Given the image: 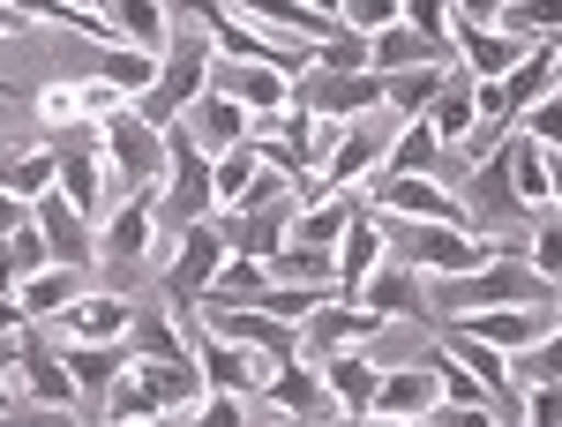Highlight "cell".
<instances>
[{"mask_svg":"<svg viewBox=\"0 0 562 427\" xmlns=\"http://www.w3.org/2000/svg\"><path fill=\"white\" fill-rule=\"evenodd\" d=\"M233 8H240L248 23H262V31H285V38H307V45L338 31V23H330V15H315L307 0H233Z\"/></svg>","mask_w":562,"mask_h":427,"instance_id":"cell-34","label":"cell"},{"mask_svg":"<svg viewBox=\"0 0 562 427\" xmlns=\"http://www.w3.org/2000/svg\"><path fill=\"white\" fill-rule=\"evenodd\" d=\"M128 352H135V360H180V352H188V338H180V323H173V307H166V300H158V307H135Z\"/></svg>","mask_w":562,"mask_h":427,"instance_id":"cell-37","label":"cell"},{"mask_svg":"<svg viewBox=\"0 0 562 427\" xmlns=\"http://www.w3.org/2000/svg\"><path fill=\"white\" fill-rule=\"evenodd\" d=\"M128 375H135V390L150 397L158 420H188V413L203 405V368H195V352H180V360H135Z\"/></svg>","mask_w":562,"mask_h":427,"instance_id":"cell-15","label":"cell"},{"mask_svg":"<svg viewBox=\"0 0 562 427\" xmlns=\"http://www.w3.org/2000/svg\"><path fill=\"white\" fill-rule=\"evenodd\" d=\"M53 158H60V172H53V188H60V195H68V203H76V211H83L90 225H98V217L113 211V203H105V188H113V172H105V150H98V128H90L83 143H68V150H53Z\"/></svg>","mask_w":562,"mask_h":427,"instance_id":"cell-18","label":"cell"},{"mask_svg":"<svg viewBox=\"0 0 562 427\" xmlns=\"http://www.w3.org/2000/svg\"><path fill=\"white\" fill-rule=\"evenodd\" d=\"M368 68H375V76H405V68H458V45L420 38L413 23H390V31L368 38Z\"/></svg>","mask_w":562,"mask_h":427,"instance_id":"cell-23","label":"cell"},{"mask_svg":"<svg viewBox=\"0 0 562 427\" xmlns=\"http://www.w3.org/2000/svg\"><path fill=\"white\" fill-rule=\"evenodd\" d=\"M518 135H532L540 150H562V90H548V98H532L518 121H510Z\"/></svg>","mask_w":562,"mask_h":427,"instance_id":"cell-45","label":"cell"},{"mask_svg":"<svg viewBox=\"0 0 562 427\" xmlns=\"http://www.w3.org/2000/svg\"><path fill=\"white\" fill-rule=\"evenodd\" d=\"M23 225H31V203L23 195H0V240H15Z\"/></svg>","mask_w":562,"mask_h":427,"instance_id":"cell-52","label":"cell"},{"mask_svg":"<svg viewBox=\"0 0 562 427\" xmlns=\"http://www.w3.org/2000/svg\"><path fill=\"white\" fill-rule=\"evenodd\" d=\"M458 203H465V233L480 240H525L532 233V211H525V195L510 188V158H503V143L473 158V172L458 180Z\"/></svg>","mask_w":562,"mask_h":427,"instance_id":"cell-3","label":"cell"},{"mask_svg":"<svg viewBox=\"0 0 562 427\" xmlns=\"http://www.w3.org/2000/svg\"><path fill=\"white\" fill-rule=\"evenodd\" d=\"M128 323H135V307L113 285H90L60 323H45V330H60V338H90V345H113V338H128Z\"/></svg>","mask_w":562,"mask_h":427,"instance_id":"cell-26","label":"cell"},{"mask_svg":"<svg viewBox=\"0 0 562 427\" xmlns=\"http://www.w3.org/2000/svg\"><path fill=\"white\" fill-rule=\"evenodd\" d=\"M98 150H105V172H113V188L128 195V188H158L166 180V128H150L135 105H121L105 128H98Z\"/></svg>","mask_w":562,"mask_h":427,"instance_id":"cell-5","label":"cell"},{"mask_svg":"<svg viewBox=\"0 0 562 427\" xmlns=\"http://www.w3.org/2000/svg\"><path fill=\"white\" fill-rule=\"evenodd\" d=\"M285 427H301V420H285Z\"/></svg>","mask_w":562,"mask_h":427,"instance_id":"cell-60","label":"cell"},{"mask_svg":"<svg viewBox=\"0 0 562 427\" xmlns=\"http://www.w3.org/2000/svg\"><path fill=\"white\" fill-rule=\"evenodd\" d=\"M428 128L442 135L450 150H473V135H480V83L465 76V68L442 76V90H435V105H428Z\"/></svg>","mask_w":562,"mask_h":427,"instance_id":"cell-28","label":"cell"},{"mask_svg":"<svg viewBox=\"0 0 562 427\" xmlns=\"http://www.w3.org/2000/svg\"><path fill=\"white\" fill-rule=\"evenodd\" d=\"M0 427H76V420L68 413H45V405H31V413L15 405V413H0Z\"/></svg>","mask_w":562,"mask_h":427,"instance_id":"cell-51","label":"cell"},{"mask_svg":"<svg viewBox=\"0 0 562 427\" xmlns=\"http://www.w3.org/2000/svg\"><path fill=\"white\" fill-rule=\"evenodd\" d=\"M90 285H98L90 270H60V262H53V270H38V278H23V285H15V300H23V315H31V323H60V315H68Z\"/></svg>","mask_w":562,"mask_h":427,"instance_id":"cell-31","label":"cell"},{"mask_svg":"<svg viewBox=\"0 0 562 427\" xmlns=\"http://www.w3.org/2000/svg\"><path fill=\"white\" fill-rule=\"evenodd\" d=\"M518 427H562V383L525 390V420Z\"/></svg>","mask_w":562,"mask_h":427,"instance_id":"cell-49","label":"cell"},{"mask_svg":"<svg viewBox=\"0 0 562 427\" xmlns=\"http://www.w3.org/2000/svg\"><path fill=\"white\" fill-rule=\"evenodd\" d=\"M256 180H262V150H256V143L217 150V158H211V195H217V211H240Z\"/></svg>","mask_w":562,"mask_h":427,"instance_id":"cell-36","label":"cell"},{"mask_svg":"<svg viewBox=\"0 0 562 427\" xmlns=\"http://www.w3.org/2000/svg\"><path fill=\"white\" fill-rule=\"evenodd\" d=\"M360 307L368 315H383V323H428V293H420V270H405V262H375L368 278H360Z\"/></svg>","mask_w":562,"mask_h":427,"instance_id":"cell-21","label":"cell"},{"mask_svg":"<svg viewBox=\"0 0 562 427\" xmlns=\"http://www.w3.org/2000/svg\"><path fill=\"white\" fill-rule=\"evenodd\" d=\"M158 60H166V53H143V45H121V38H113V45H105V60H98V76H105V83L135 105L143 90L158 83Z\"/></svg>","mask_w":562,"mask_h":427,"instance_id":"cell-38","label":"cell"},{"mask_svg":"<svg viewBox=\"0 0 562 427\" xmlns=\"http://www.w3.org/2000/svg\"><path fill=\"white\" fill-rule=\"evenodd\" d=\"M435 300H442V315H473V307H555V285L532 278L525 256H495V262H480V270H465V278H435Z\"/></svg>","mask_w":562,"mask_h":427,"instance_id":"cell-2","label":"cell"},{"mask_svg":"<svg viewBox=\"0 0 562 427\" xmlns=\"http://www.w3.org/2000/svg\"><path fill=\"white\" fill-rule=\"evenodd\" d=\"M375 330H390L383 315H368V307H360V300H323V307H315V315H307L301 323V345H307V360H330V352H360V345L375 338Z\"/></svg>","mask_w":562,"mask_h":427,"instance_id":"cell-13","label":"cell"},{"mask_svg":"<svg viewBox=\"0 0 562 427\" xmlns=\"http://www.w3.org/2000/svg\"><path fill=\"white\" fill-rule=\"evenodd\" d=\"M211 60H217V45L203 38V23H180L173 45H166V60H158V83L135 98V113H143L150 128H173V121H188V105L211 90Z\"/></svg>","mask_w":562,"mask_h":427,"instance_id":"cell-1","label":"cell"},{"mask_svg":"<svg viewBox=\"0 0 562 427\" xmlns=\"http://www.w3.org/2000/svg\"><path fill=\"white\" fill-rule=\"evenodd\" d=\"M458 330H473V338H487L495 352H525L532 338H548V307H473V315H450Z\"/></svg>","mask_w":562,"mask_h":427,"instance_id":"cell-29","label":"cell"},{"mask_svg":"<svg viewBox=\"0 0 562 427\" xmlns=\"http://www.w3.org/2000/svg\"><path fill=\"white\" fill-rule=\"evenodd\" d=\"M217 270H225V233H217V217H203V225L180 233L173 256H166V278H158L166 307H173V315H195L203 293L217 285Z\"/></svg>","mask_w":562,"mask_h":427,"instance_id":"cell-7","label":"cell"},{"mask_svg":"<svg viewBox=\"0 0 562 427\" xmlns=\"http://www.w3.org/2000/svg\"><path fill=\"white\" fill-rule=\"evenodd\" d=\"M442 76H450V68H405V76H383V83H390L383 105H397V121H428V105H435V90H442Z\"/></svg>","mask_w":562,"mask_h":427,"instance_id":"cell-43","label":"cell"},{"mask_svg":"<svg viewBox=\"0 0 562 427\" xmlns=\"http://www.w3.org/2000/svg\"><path fill=\"white\" fill-rule=\"evenodd\" d=\"M405 23H413L420 38H442V45H450V0H405Z\"/></svg>","mask_w":562,"mask_h":427,"instance_id":"cell-48","label":"cell"},{"mask_svg":"<svg viewBox=\"0 0 562 427\" xmlns=\"http://www.w3.org/2000/svg\"><path fill=\"white\" fill-rule=\"evenodd\" d=\"M173 0H113V31L121 45H143V53H166L173 45Z\"/></svg>","mask_w":562,"mask_h":427,"instance_id":"cell-35","label":"cell"},{"mask_svg":"<svg viewBox=\"0 0 562 427\" xmlns=\"http://www.w3.org/2000/svg\"><path fill=\"white\" fill-rule=\"evenodd\" d=\"M510 375H518V390L562 383V323H548V338H532L525 352H510Z\"/></svg>","mask_w":562,"mask_h":427,"instance_id":"cell-41","label":"cell"},{"mask_svg":"<svg viewBox=\"0 0 562 427\" xmlns=\"http://www.w3.org/2000/svg\"><path fill=\"white\" fill-rule=\"evenodd\" d=\"M360 203H368V195H307L301 217H293V240H301V248H330V256H338V240H346L352 217H360Z\"/></svg>","mask_w":562,"mask_h":427,"instance_id":"cell-32","label":"cell"},{"mask_svg":"<svg viewBox=\"0 0 562 427\" xmlns=\"http://www.w3.org/2000/svg\"><path fill=\"white\" fill-rule=\"evenodd\" d=\"M15 397H23V383H15V368H0V413H15Z\"/></svg>","mask_w":562,"mask_h":427,"instance_id":"cell-55","label":"cell"},{"mask_svg":"<svg viewBox=\"0 0 562 427\" xmlns=\"http://www.w3.org/2000/svg\"><path fill=\"white\" fill-rule=\"evenodd\" d=\"M188 135L203 143V150H240V143H256V113L240 105V98H225V90H203L195 105H188Z\"/></svg>","mask_w":562,"mask_h":427,"instance_id":"cell-24","label":"cell"},{"mask_svg":"<svg viewBox=\"0 0 562 427\" xmlns=\"http://www.w3.org/2000/svg\"><path fill=\"white\" fill-rule=\"evenodd\" d=\"M315 68H330V76H360V68H368V38L338 23L330 38H315Z\"/></svg>","mask_w":562,"mask_h":427,"instance_id":"cell-44","label":"cell"},{"mask_svg":"<svg viewBox=\"0 0 562 427\" xmlns=\"http://www.w3.org/2000/svg\"><path fill=\"white\" fill-rule=\"evenodd\" d=\"M383 172H405V180H442V188H458V180L473 172V158H465V150H450V143H442L428 121H405V128H397V143L383 150Z\"/></svg>","mask_w":562,"mask_h":427,"instance_id":"cell-11","label":"cell"},{"mask_svg":"<svg viewBox=\"0 0 562 427\" xmlns=\"http://www.w3.org/2000/svg\"><path fill=\"white\" fill-rule=\"evenodd\" d=\"M31 217H38V233H45V248H53L60 270H98V225H90L60 188L31 195Z\"/></svg>","mask_w":562,"mask_h":427,"instance_id":"cell-12","label":"cell"},{"mask_svg":"<svg viewBox=\"0 0 562 427\" xmlns=\"http://www.w3.org/2000/svg\"><path fill=\"white\" fill-rule=\"evenodd\" d=\"M293 217L301 203H278V211H217V233H225V256H256L270 262L285 240H293Z\"/></svg>","mask_w":562,"mask_h":427,"instance_id":"cell-22","label":"cell"},{"mask_svg":"<svg viewBox=\"0 0 562 427\" xmlns=\"http://www.w3.org/2000/svg\"><path fill=\"white\" fill-rule=\"evenodd\" d=\"M383 98H390V83L375 68H360V76L307 68V76H293V90H285V105H293V113H315V121H360V113H375Z\"/></svg>","mask_w":562,"mask_h":427,"instance_id":"cell-8","label":"cell"},{"mask_svg":"<svg viewBox=\"0 0 562 427\" xmlns=\"http://www.w3.org/2000/svg\"><path fill=\"white\" fill-rule=\"evenodd\" d=\"M158 248V188H128L113 211L98 217V285H121L128 270H143V256Z\"/></svg>","mask_w":562,"mask_h":427,"instance_id":"cell-4","label":"cell"},{"mask_svg":"<svg viewBox=\"0 0 562 427\" xmlns=\"http://www.w3.org/2000/svg\"><path fill=\"white\" fill-rule=\"evenodd\" d=\"M338 23L360 31V38H375V31H390V23H405V0H346Z\"/></svg>","mask_w":562,"mask_h":427,"instance_id":"cell-46","label":"cell"},{"mask_svg":"<svg viewBox=\"0 0 562 427\" xmlns=\"http://www.w3.org/2000/svg\"><path fill=\"white\" fill-rule=\"evenodd\" d=\"M0 98H15V90H8V83H0Z\"/></svg>","mask_w":562,"mask_h":427,"instance_id":"cell-59","label":"cell"},{"mask_svg":"<svg viewBox=\"0 0 562 427\" xmlns=\"http://www.w3.org/2000/svg\"><path fill=\"white\" fill-rule=\"evenodd\" d=\"M262 397L285 413V420H338V397H330V383H323V368L315 360H285V368H270V383H262Z\"/></svg>","mask_w":562,"mask_h":427,"instance_id":"cell-17","label":"cell"},{"mask_svg":"<svg viewBox=\"0 0 562 427\" xmlns=\"http://www.w3.org/2000/svg\"><path fill=\"white\" fill-rule=\"evenodd\" d=\"M0 38H23V15H15L8 0H0Z\"/></svg>","mask_w":562,"mask_h":427,"instance_id":"cell-56","label":"cell"},{"mask_svg":"<svg viewBox=\"0 0 562 427\" xmlns=\"http://www.w3.org/2000/svg\"><path fill=\"white\" fill-rule=\"evenodd\" d=\"M15 383H23V397H38L45 413H76L83 405V390H76V375H68V360H60V345H53L45 323H31L15 338Z\"/></svg>","mask_w":562,"mask_h":427,"instance_id":"cell-9","label":"cell"},{"mask_svg":"<svg viewBox=\"0 0 562 427\" xmlns=\"http://www.w3.org/2000/svg\"><path fill=\"white\" fill-rule=\"evenodd\" d=\"M0 368H15V338H0Z\"/></svg>","mask_w":562,"mask_h":427,"instance_id":"cell-58","label":"cell"},{"mask_svg":"<svg viewBox=\"0 0 562 427\" xmlns=\"http://www.w3.org/2000/svg\"><path fill=\"white\" fill-rule=\"evenodd\" d=\"M180 427H248V413H240V397H225V390H203V405L188 413Z\"/></svg>","mask_w":562,"mask_h":427,"instance_id":"cell-47","label":"cell"},{"mask_svg":"<svg viewBox=\"0 0 562 427\" xmlns=\"http://www.w3.org/2000/svg\"><path fill=\"white\" fill-rule=\"evenodd\" d=\"M375 262H390V225L375 203H360V217L346 225V240H338V293H360V278L375 270Z\"/></svg>","mask_w":562,"mask_h":427,"instance_id":"cell-27","label":"cell"},{"mask_svg":"<svg viewBox=\"0 0 562 427\" xmlns=\"http://www.w3.org/2000/svg\"><path fill=\"white\" fill-rule=\"evenodd\" d=\"M31 330V315H23V300L15 293H0V338H23Z\"/></svg>","mask_w":562,"mask_h":427,"instance_id":"cell-53","label":"cell"},{"mask_svg":"<svg viewBox=\"0 0 562 427\" xmlns=\"http://www.w3.org/2000/svg\"><path fill=\"white\" fill-rule=\"evenodd\" d=\"M53 345H60L68 375H76V390H83V405H105V390H113V383H121V375L135 368L128 338H113V345H90V338H60V330H53Z\"/></svg>","mask_w":562,"mask_h":427,"instance_id":"cell-20","label":"cell"},{"mask_svg":"<svg viewBox=\"0 0 562 427\" xmlns=\"http://www.w3.org/2000/svg\"><path fill=\"white\" fill-rule=\"evenodd\" d=\"M555 90H562V76H555Z\"/></svg>","mask_w":562,"mask_h":427,"instance_id":"cell-61","label":"cell"},{"mask_svg":"<svg viewBox=\"0 0 562 427\" xmlns=\"http://www.w3.org/2000/svg\"><path fill=\"white\" fill-rule=\"evenodd\" d=\"M15 285H23V262H15V248H8V240H0V293H15Z\"/></svg>","mask_w":562,"mask_h":427,"instance_id":"cell-54","label":"cell"},{"mask_svg":"<svg viewBox=\"0 0 562 427\" xmlns=\"http://www.w3.org/2000/svg\"><path fill=\"white\" fill-rule=\"evenodd\" d=\"M495 31H510L525 45H548V38H562V0H510Z\"/></svg>","mask_w":562,"mask_h":427,"instance_id":"cell-42","label":"cell"},{"mask_svg":"<svg viewBox=\"0 0 562 427\" xmlns=\"http://www.w3.org/2000/svg\"><path fill=\"white\" fill-rule=\"evenodd\" d=\"M270 278H278V285H338V256H330V248L285 240V248L270 256Z\"/></svg>","mask_w":562,"mask_h":427,"instance_id":"cell-39","label":"cell"},{"mask_svg":"<svg viewBox=\"0 0 562 427\" xmlns=\"http://www.w3.org/2000/svg\"><path fill=\"white\" fill-rule=\"evenodd\" d=\"M368 203H375L383 217L465 225V203H458V188H442V180H405V172H375V180H368Z\"/></svg>","mask_w":562,"mask_h":427,"instance_id":"cell-10","label":"cell"},{"mask_svg":"<svg viewBox=\"0 0 562 427\" xmlns=\"http://www.w3.org/2000/svg\"><path fill=\"white\" fill-rule=\"evenodd\" d=\"M450 45H458V68L473 76V83H503L510 68H518L532 45L510 38V31H495V23H450Z\"/></svg>","mask_w":562,"mask_h":427,"instance_id":"cell-19","label":"cell"},{"mask_svg":"<svg viewBox=\"0 0 562 427\" xmlns=\"http://www.w3.org/2000/svg\"><path fill=\"white\" fill-rule=\"evenodd\" d=\"M68 8H83V15H113V0H68Z\"/></svg>","mask_w":562,"mask_h":427,"instance_id":"cell-57","label":"cell"},{"mask_svg":"<svg viewBox=\"0 0 562 427\" xmlns=\"http://www.w3.org/2000/svg\"><path fill=\"white\" fill-rule=\"evenodd\" d=\"M323 368V383L338 397V420H368L375 413V383H383V368L368 360V352H330V360H315Z\"/></svg>","mask_w":562,"mask_h":427,"instance_id":"cell-30","label":"cell"},{"mask_svg":"<svg viewBox=\"0 0 562 427\" xmlns=\"http://www.w3.org/2000/svg\"><path fill=\"white\" fill-rule=\"evenodd\" d=\"M503 158H510V188L525 195V211H555V188H548V150L532 135H503Z\"/></svg>","mask_w":562,"mask_h":427,"instance_id":"cell-33","label":"cell"},{"mask_svg":"<svg viewBox=\"0 0 562 427\" xmlns=\"http://www.w3.org/2000/svg\"><path fill=\"white\" fill-rule=\"evenodd\" d=\"M510 0H450V23H503Z\"/></svg>","mask_w":562,"mask_h":427,"instance_id":"cell-50","label":"cell"},{"mask_svg":"<svg viewBox=\"0 0 562 427\" xmlns=\"http://www.w3.org/2000/svg\"><path fill=\"white\" fill-rule=\"evenodd\" d=\"M525 262L532 278H548L562 293V211H532V233H525Z\"/></svg>","mask_w":562,"mask_h":427,"instance_id":"cell-40","label":"cell"},{"mask_svg":"<svg viewBox=\"0 0 562 427\" xmlns=\"http://www.w3.org/2000/svg\"><path fill=\"white\" fill-rule=\"evenodd\" d=\"M435 405H442V383H435V368H383V383H375V413L368 420H428Z\"/></svg>","mask_w":562,"mask_h":427,"instance_id":"cell-25","label":"cell"},{"mask_svg":"<svg viewBox=\"0 0 562 427\" xmlns=\"http://www.w3.org/2000/svg\"><path fill=\"white\" fill-rule=\"evenodd\" d=\"M383 135L375 128H360V121H346V135H338V150L323 158V172H315V188L307 195H360L375 172H383Z\"/></svg>","mask_w":562,"mask_h":427,"instance_id":"cell-14","label":"cell"},{"mask_svg":"<svg viewBox=\"0 0 562 427\" xmlns=\"http://www.w3.org/2000/svg\"><path fill=\"white\" fill-rule=\"evenodd\" d=\"M211 90L240 98V105L256 113V128H270V121L285 113V90H293V76H278V68H262V60H225V53H217V60H211Z\"/></svg>","mask_w":562,"mask_h":427,"instance_id":"cell-16","label":"cell"},{"mask_svg":"<svg viewBox=\"0 0 562 427\" xmlns=\"http://www.w3.org/2000/svg\"><path fill=\"white\" fill-rule=\"evenodd\" d=\"M173 323H180V338H188V352H195V368H203V390H225V397H262V383H270V360H262V352L217 338L203 315H173Z\"/></svg>","mask_w":562,"mask_h":427,"instance_id":"cell-6","label":"cell"}]
</instances>
